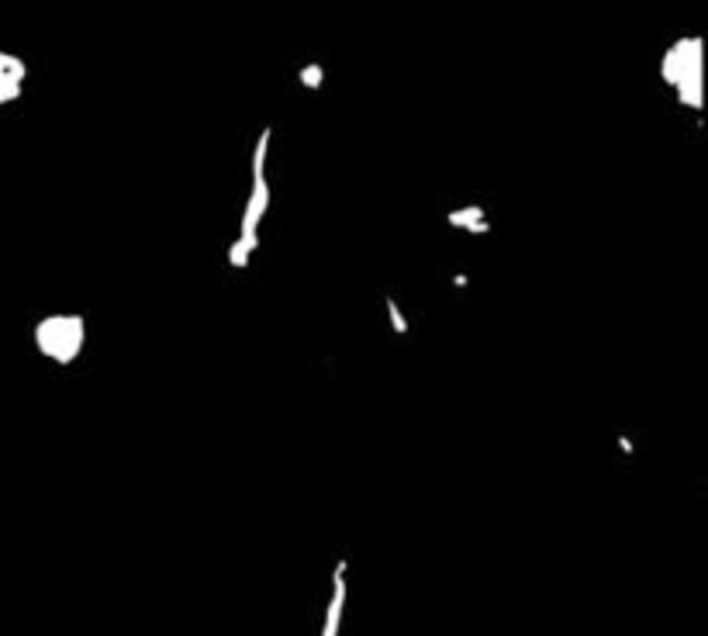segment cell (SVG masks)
<instances>
[{"mask_svg": "<svg viewBox=\"0 0 708 636\" xmlns=\"http://www.w3.org/2000/svg\"><path fill=\"white\" fill-rule=\"evenodd\" d=\"M86 343V322L80 315H45L35 325V347L59 367L73 363Z\"/></svg>", "mask_w": 708, "mask_h": 636, "instance_id": "cell-3", "label": "cell"}, {"mask_svg": "<svg viewBox=\"0 0 708 636\" xmlns=\"http://www.w3.org/2000/svg\"><path fill=\"white\" fill-rule=\"evenodd\" d=\"M346 571H349V560L342 557L332 571V599L325 606V623H321V636H336L342 623V608H346Z\"/></svg>", "mask_w": 708, "mask_h": 636, "instance_id": "cell-5", "label": "cell"}, {"mask_svg": "<svg viewBox=\"0 0 708 636\" xmlns=\"http://www.w3.org/2000/svg\"><path fill=\"white\" fill-rule=\"evenodd\" d=\"M297 80H301L308 90H318L321 84H325V69H321V62H308V66L297 73Z\"/></svg>", "mask_w": 708, "mask_h": 636, "instance_id": "cell-7", "label": "cell"}, {"mask_svg": "<svg viewBox=\"0 0 708 636\" xmlns=\"http://www.w3.org/2000/svg\"><path fill=\"white\" fill-rule=\"evenodd\" d=\"M387 315H391V325H395L397 336H404V332H408V318L401 315V308H397L395 298H387Z\"/></svg>", "mask_w": 708, "mask_h": 636, "instance_id": "cell-8", "label": "cell"}, {"mask_svg": "<svg viewBox=\"0 0 708 636\" xmlns=\"http://www.w3.org/2000/svg\"><path fill=\"white\" fill-rule=\"evenodd\" d=\"M28 77V66L25 59L11 56L0 49V104H14L21 97V84Z\"/></svg>", "mask_w": 708, "mask_h": 636, "instance_id": "cell-4", "label": "cell"}, {"mask_svg": "<svg viewBox=\"0 0 708 636\" xmlns=\"http://www.w3.org/2000/svg\"><path fill=\"white\" fill-rule=\"evenodd\" d=\"M446 222H450L453 229L470 232V235H484V232H491V222H487V208H481V204L453 208V211L446 215Z\"/></svg>", "mask_w": 708, "mask_h": 636, "instance_id": "cell-6", "label": "cell"}, {"mask_svg": "<svg viewBox=\"0 0 708 636\" xmlns=\"http://www.w3.org/2000/svg\"><path fill=\"white\" fill-rule=\"evenodd\" d=\"M663 80L678 90V101L702 108V38H680L663 56Z\"/></svg>", "mask_w": 708, "mask_h": 636, "instance_id": "cell-2", "label": "cell"}, {"mask_svg": "<svg viewBox=\"0 0 708 636\" xmlns=\"http://www.w3.org/2000/svg\"><path fill=\"white\" fill-rule=\"evenodd\" d=\"M270 128L259 132L253 149V191H249V204L242 211V225H239V239L232 242L228 249V263L232 266H246L249 257L259 246V222L266 218V208H270V180H266V156H270Z\"/></svg>", "mask_w": 708, "mask_h": 636, "instance_id": "cell-1", "label": "cell"}]
</instances>
